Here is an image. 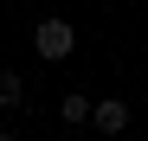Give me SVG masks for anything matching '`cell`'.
Here are the masks:
<instances>
[{"label": "cell", "mask_w": 148, "mask_h": 141, "mask_svg": "<svg viewBox=\"0 0 148 141\" xmlns=\"http://www.w3.org/2000/svg\"><path fill=\"white\" fill-rule=\"evenodd\" d=\"M71 45H77V32H71V19H39V26H32V52L45 58V64H64L71 58Z\"/></svg>", "instance_id": "cell-1"}, {"label": "cell", "mask_w": 148, "mask_h": 141, "mask_svg": "<svg viewBox=\"0 0 148 141\" xmlns=\"http://www.w3.org/2000/svg\"><path fill=\"white\" fill-rule=\"evenodd\" d=\"M122 128H129V103L103 96V103H97V135H122Z\"/></svg>", "instance_id": "cell-2"}, {"label": "cell", "mask_w": 148, "mask_h": 141, "mask_svg": "<svg viewBox=\"0 0 148 141\" xmlns=\"http://www.w3.org/2000/svg\"><path fill=\"white\" fill-rule=\"evenodd\" d=\"M58 115H64V122H71V128H84V122H97V103L84 96V90H71V96L58 103Z\"/></svg>", "instance_id": "cell-3"}, {"label": "cell", "mask_w": 148, "mask_h": 141, "mask_svg": "<svg viewBox=\"0 0 148 141\" xmlns=\"http://www.w3.org/2000/svg\"><path fill=\"white\" fill-rule=\"evenodd\" d=\"M26 96V83H19V70H0V109H19Z\"/></svg>", "instance_id": "cell-4"}, {"label": "cell", "mask_w": 148, "mask_h": 141, "mask_svg": "<svg viewBox=\"0 0 148 141\" xmlns=\"http://www.w3.org/2000/svg\"><path fill=\"white\" fill-rule=\"evenodd\" d=\"M0 141H19V135H7V128H0Z\"/></svg>", "instance_id": "cell-5"}]
</instances>
